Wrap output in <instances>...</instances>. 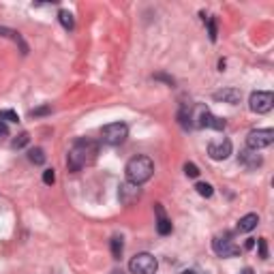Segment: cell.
Wrapping results in <instances>:
<instances>
[{
	"label": "cell",
	"mask_w": 274,
	"mask_h": 274,
	"mask_svg": "<svg viewBox=\"0 0 274 274\" xmlns=\"http://www.w3.org/2000/svg\"><path fill=\"white\" fill-rule=\"evenodd\" d=\"M274 142V131L272 129H257V131H251L247 137V144L251 150H261V148H268Z\"/></svg>",
	"instance_id": "6"
},
{
	"label": "cell",
	"mask_w": 274,
	"mask_h": 274,
	"mask_svg": "<svg viewBox=\"0 0 274 274\" xmlns=\"http://www.w3.org/2000/svg\"><path fill=\"white\" fill-rule=\"evenodd\" d=\"M43 182H45V184H54V182H56L54 169H45V172H43Z\"/></svg>",
	"instance_id": "25"
},
{
	"label": "cell",
	"mask_w": 274,
	"mask_h": 274,
	"mask_svg": "<svg viewBox=\"0 0 274 274\" xmlns=\"http://www.w3.org/2000/svg\"><path fill=\"white\" fill-rule=\"evenodd\" d=\"M253 247H255V240H253V238H249V240H247V244H244V249H247V251H251Z\"/></svg>",
	"instance_id": "29"
},
{
	"label": "cell",
	"mask_w": 274,
	"mask_h": 274,
	"mask_svg": "<svg viewBox=\"0 0 274 274\" xmlns=\"http://www.w3.org/2000/svg\"><path fill=\"white\" fill-rule=\"evenodd\" d=\"M195 191H197L201 197H212V193H214L212 184H208V182H197L195 184Z\"/></svg>",
	"instance_id": "19"
},
{
	"label": "cell",
	"mask_w": 274,
	"mask_h": 274,
	"mask_svg": "<svg viewBox=\"0 0 274 274\" xmlns=\"http://www.w3.org/2000/svg\"><path fill=\"white\" fill-rule=\"evenodd\" d=\"M154 212H156V231H159V236H169L174 227H172V221L167 219V214L163 210V206L156 203Z\"/></svg>",
	"instance_id": "11"
},
{
	"label": "cell",
	"mask_w": 274,
	"mask_h": 274,
	"mask_svg": "<svg viewBox=\"0 0 274 274\" xmlns=\"http://www.w3.org/2000/svg\"><path fill=\"white\" fill-rule=\"evenodd\" d=\"M240 274H255V272H253V268H244Z\"/></svg>",
	"instance_id": "31"
},
{
	"label": "cell",
	"mask_w": 274,
	"mask_h": 274,
	"mask_svg": "<svg viewBox=\"0 0 274 274\" xmlns=\"http://www.w3.org/2000/svg\"><path fill=\"white\" fill-rule=\"evenodd\" d=\"M30 142V137H28V133H22V135H17L15 140H13V148L19 150V148H24V146Z\"/></svg>",
	"instance_id": "21"
},
{
	"label": "cell",
	"mask_w": 274,
	"mask_h": 274,
	"mask_svg": "<svg viewBox=\"0 0 274 274\" xmlns=\"http://www.w3.org/2000/svg\"><path fill=\"white\" fill-rule=\"evenodd\" d=\"M0 120L3 122H19V116L13 110H3L0 112Z\"/></svg>",
	"instance_id": "20"
},
{
	"label": "cell",
	"mask_w": 274,
	"mask_h": 274,
	"mask_svg": "<svg viewBox=\"0 0 274 274\" xmlns=\"http://www.w3.org/2000/svg\"><path fill=\"white\" fill-rule=\"evenodd\" d=\"M214 101H223V103H229V105H236L240 103L242 99V92L238 90V88H223V90H217L212 94Z\"/></svg>",
	"instance_id": "12"
},
{
	"label": "cell",
	"mask_w": 274,
	"mask_h": 274,
	"mask_svg": "<svg viewBox=\"0 0 274 274\" xmlns=\"http://www.w3.org/2000/svg\"><path fill=\"white\" fill-rule=\"evenodd\" d=\"M231 142L227 140V137H221V140H214L208 144V154L212 161H225L227 156L231 154Z\"/></svg>",
	"instance_id": "8"
},
{
	"label": "cell",
	"mask_w": 274,
	"mask_h": 274,
	"mask_svg": "<svg viewBox=\"0 0 274 274\" xmlns=\"http://www.w3.org/2000/svg\"><path fill=\"white\" fill-rule=\"evenodd\" d=\"M154 77H156V80H165V82H167V84H169V86H172V84H174V80H172V77H167V75H163V73H156V75H154Z\"/></svg>",
	"instance_id": "28"
},
{
	"label": "cell",
	"mask_w": 274,
	"mask_h": 274,
	"mask_svg": "<svg viewBox=\"0 0 274 274\" xmlns=\"http://www.w3.org/2000/svg\"><path fill=\"white\" fill-rule=\"evenodd\" d=\"M126 180L133 182V184H144V182H148L152 178V174H154V163L150 156H133V159L126 163Z\"/></svg>",
	"instance_id": "2"
},
{
	"label": "cell",
	"mask_w": 274,
	"mask_h": 274,
	"mask_svg": "<svg viewBox=\"0 0 274 274\" xmlns=\"http://www.w3.org/2000/svg\"><path fill=\"white\" fill-rule=\"evenodd\" d=\"M142 197V189H140V184H133L126 180L124 184H120V189H118V199L122 206H133L135 201H140Z\"/></svg>",
	"instance_id": "9"
},
{
	"label": "cell",
	"mask_w": 274,
	"mask_h": 274,
	"mask_svg": "<svg viewBox=\"0 0 274 274\" xmlns=\"http://www.w3.org/2000/svg\"><path fill=\"white\" fill-rule=\"evenodd\" d=\"M0 37H11V39H13V41H17V43H22V47H24V50L28 52V47H26V43L22 41V37H19V32L11 30V28H3V26H0Z\"/></svg>",
	"instance_id": "18"
},
{
	"label": "cell",
	"mask_w": 274,
	"mask_h": 274,
	"mask_svg": "<svg viewBox=\"0 0 274 274\" xmlns=\"http://www.w3.org/2000/svg\"><path fill=\"white\" fill-rule=\"evenodd\" d=\"M58 19H60V24L66 28V30H73V28H75V19H73V15L68 13V11H64V9H62L60 13H58Z\"/></svg>",
	"instance_id": "16"
},
{
	"label": "cell",
	"mask_w": 274,
	"mask_h": 274,
	"mask_svg": "<svg viewBox=\"0 0 274 274\" xmlns=\"http://www.w3.org/2000/svg\"><path fill=\"white\" fill-rule=\"evenodd\" d=\"M212 251L217 253L219 257H223V259L240 255V247H236V244L229 240V236H217V238H214L212 240Z\"/></svg>",
	"instance_id": "7"
},
{
	"label": "cell",
	"mask_w": 274,
	"mask_h": 274,
	"mask_svg": "<svg viewBox=\"0 0 274 274\" xmlns=\"http://www.w3.org/2000/svg\"><path fill=\"white\" fill-rule=\"evenodd\" d=\"M197 126H201V129H214V131H223L225 129V122L223 118H219V116H214L208 112V107H199V116H197Z\"/></svg>",
	"instance_id": "10"
},
{
	"label": "cell",
	"mask_w": 274,
	"mask_h": 274,
	"mask_svg": "<svg viewBox=\"0 0 274 274\" xmlns=\"http://www.w3.org/2000/svg\"><path fill=\"white\" fill-rule=\"evenodd\" d=\"M9 137V124L0 120V140H7Z\"/></svg>",
	"instance_id": "26"
},
{
	"label": "cell",
	"mask_w": 274,
	"mask_h": 274,
	"mask_svg": "<svg viewBox=\"0 0 274 274\" xmlns=\"http://www.w3.org/2000/svg\"><path fill=\"white\" fill-rule=\"evenodd\" d=\"M28 159H30V163H35V165H43V163H45V152H43V148H32L30 152H28Z\"/></svg>",
	"instance_id": "17"
},
{
	"label": "cell",
	"mask_w": 274,
	"mask_h": 274,
	"mask_svg": "<svg viewBox=\"0 0 274 274\" xmlns=\"http://www.w3.org/2000/svg\"><path fill=\"white\" fill-rule=\"evenodd\" d=\"M208 30H210V41H217V22H214V17H208Z\"/></svg>",
	"instance_id": "24"
},
{
	"label": "cell",
	"mask_w": 274,
	"mask_h": 274,
	"mask_svg": "<svg viewBox=\"0 0 274 274\" xmlns=\"http://www.w3.org/2000/svg\"><path fill=\"white\" fill-rule=\"evenodd\" d=\"M110 274H126V272H124V270H122V268H116V270H112V272H110Z\"/></svg>",
	"instance_id": "30"
},
{
	"label": "cell",
	"mask_w": 274,
	"mask_h": 274,
	"mask_svg": "<svg viewBox=\"0 0 274 274\" xmlns=\"http://www.w3.org/2000/svg\"><path fill=\"white\" fill-rule=\"evenodd\" d=\"M110 244H112V257H114V259H120V257H122V251H124L122 238H120V236H114Z\"/></svg>",
	"instance_id": "15"
},
{
	"label": "cell",
	"mask_w": 274,
	"mask_h": 274,
	"mask_svg": "<svg viewBox=\"0 0 274 274\" xmlns=\"http://www.w3.org/2000/svg\"><path fill=\"white\" fill-rule=\"evenodd\" d=\"M184 174H187L189 178H197V176H199V167L195 163H187V165H184Z\"/></svg>",
	"instance_id": "22"
},
{
	"label": "cell",
	"mask_w": 274,
	"mask_h": 274,
	"mask_svg": "<svg viewBox=\"0 0 274 274\" xmlns=\"http://www.w3.org/2000/svg\"><path fill=\"white\" fill-rule=\"evenodd\" d=\"M45 114H50V107H39V110H32L30 112V116H45Z\"/></svg>",
	"instance_id": "27"
},
{
	"label": "cell",
	"mask_w": 274,
	"mask_h": 274,
	"mask_svg": "<svg viewBox=\"0 0 274 274\" xmlns=\"http://www.w3.org/2000/svg\"><path fill=\"white\" fill-rule=\"evenodd\" d=\"M126 137H129V126L124 122H112V124H105L103 131H101V140L107 146H120Z\"/></svg>",
	"instance_id": "3"
},
{
	"label": "cell",
	"mask_w": 274,
	"mask_h": 274,
	"mask_svg": "<svg viewBox=\"0 0 274 274\" xmlns=\"http://www.w3.org/2000/svg\"><path fill=\"white\" fill-rule=\"evenodd\" d=\"M257 223H259V217L255 212H251V214H244V217L238 221V231L242 233H247V231H253L257 227Z\"/></svg>",
	"instance_id": "14"
},
{
	"label": "cell",
	"mask_w": 274,
	"mask_h": 274,
	"mask_svg": "<svg viewBox=\"0 0 274 274\" xmlns=\"http://www.w3.org/2000/svg\"><path fill=\"white\" fill-rule=\"evenodd\" d=\"M159 268V261L150 253H137V255L129 261L131 274H154Z\"/></svg>",
	"instance_id": "4"
},
{
	"label": "cell",
	"mask_w": 274,
	"mask_h": 274,
	"mask_svg": "<svg viewBox=\"0 0 274 274\" xmlns=\"http://www.w3.org/2000/svg\"><path fill=\"white\" fill-rule=\"evenodd\" d=\"M96 154H99V144L92 142V140H86V137H82V140H77L71 150H68V156H66V165L71 172H80L84 169L86 165H90Z\"/></svg>",
	"instance_id": "1"
},
{
	"label": "cell",
	"mask_w": 274,
	"mask_h": 274,
	"mask_svg": "<svg viewBox=\"0 0 274 274\" xmlns=\"http://www.w3.org/2000/svg\"><path fill=\"white\" fill-rule=\"evenodd\" d=\"M249 107H251V112H255V114H268L274 107V94L268 90L253 92L249 99Z\"/></svg>",
	"instance_id": "5"
},
{
	"label": "cell",
	"mask_w": 274,
	"mask_h": 274,
	"mask_svg": "<svg viewBox=\"0 0 274 274\" xmlns=\"http://www.w3.org/2000/svg\"><path fill=\"white\" fill-rule=\"evenodd\" d=\"M238 161H240V163H242L247 169H257L259 165L263 163L261 154H257V150H251V148L242 150V152H240V156H238Z\"/></svg>",
	"instance_id": "13"
},
{
	"label": "cell",
	"mask_w": 274,
	"mask_h": 274,
	"mask_svg": "<svg viewBox=\"0 0 274 274\" xmlns=\"http://www.w3.org/2000/svg\"><path fill=\"white\" fill-rule=\"evenodd\" d=\"M180 274H199V272L197 270H182Z\"/></svg>",
	"instance_id": "32"
},
{
	"label": "cell",
	"mask_w": 274,
	"mask_h": 274,
	"mask_svg": "<svg viewBox=\"0 0 274 274\" xmlns=\"http://www.w3.org/2000/svg\"><path fill=\"white\" fill-rule=\"evenodd\" d=\"M257 247H259V257L261 259H268V242H266V238H259L257 240Z\"/></svg>",
	"instance_id": "23"
}]
</instances>
